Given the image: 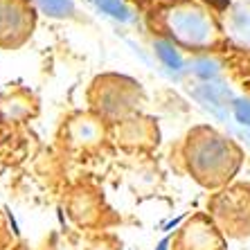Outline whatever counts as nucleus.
<instances>
[{
    "label": "nucleus",
    "instance_id": "nucleus-1",
    "mask_svg": "<svg viewBox=\"0 0 250 250\" xmlns=\"http://www.w3.org/2000/svg\"><path fill=\"white\" fill-rule=\"evenodd\" d=\"M189 165L205 183H221L237 171L239 153L226 138L216 133H208L205 138L194 142V151L189 153Z\"/></svg>",
    "mask_w": 250,
    "mask_h": 250
},
{
    "label": "nucleus",
    "instance_id": "nucleus-2",
    "mask_svg": "<svg viewBox=\"0 0 250 250\" xmlns=\"http://www.w3.org/2000/svg\"><path fill=\"white\" fill-rule=\"evenodd\" d=\"M171 34L192 47H208L216 39V27L212 18L198 7H178L171 9L167 18Z\"/></svg>",
    "mask_w": 250,
    "mask_h": 250
},
{
    "label": "nucleus",
    "instance_id": "nucleus-3",
    "mask_svg": "<svg viewBox=\"0 0 250 250\" xmlns=\"http://www.w3.org/2000/svg\"><path fill=\"white\" fill-rule=\"evenodd\" d=\"M192 95L203 104V108H208L219 120H226L228 111H232V104L237 99L226 83H219V82L201 83V86H196L192 90Z\"/></svg>",
    "mask_w": 250,
    "mask_h": 250
},
{
    "label": "nucleus",
    "instance_id": "nucleus-4",
    "mask_svg": "<svg viewBox=\"0 0 250 250\" xmlns=\"http://www.w3.org/2000/svg\"><path fill=\"white\" fill-rule=\"evenodd\" d=\"M228 36L234 45L250 50V2H241L228 18Z\"/></svg>",
    "mask_w": 250,
    "mask_h": 250
},
{
    "label": "nucleus",
    "instance_id": "nucleus-5",
    "mask_svg": "<svg viewBox=\"0 0 250 250\" xmlns=\"http://www.w3.org/2000/svg\"><path fill=\"white\" fill-rule=\"evenodd\" d=\"M189 72H192L194 77H198L203 83L216 82L219 75H221V61L214 57H196V59H192V63H189Z\"/></svg>",
    "mask_w": 250,
    "mask_h": 250
},
{
    "label": "nucleus",
    "instance_id": "nucleus-6",
    "mask_svg": "<svg viewBox=\"0 0 250 250\" xmlns=\"http://www.w3.org/2000/svg\"><path fill=\"white\" fill-rule=\"evenodd\" d=\"M153 50H156V57L160 59V63H163L165 68L174 70V72H181V70H183L185 61H183L181 52L176 50L174 43H171V41L158 39V41H153Z\"/></svg>",
    "mask_w": 250,
    "mask_h": 250
},
{
    "label": "nucleus",
    "instance_id": "nucleus-7",
    "mask_svg": "<svg viewBox=\"0 0 250 250\" xmlns=\"http://www.w3.org/2000/svg\"><path fill=\"white\" fill-rule=\"evenodd\" d=\"M2 21H5V25L0 27V34H14L12 29H18L23 25V12L18 9L16 2L0 0V23Z\"/></svg>",
    "mask_w": 250,
    "mask_h": 250
},
{
    "label": "nucleus",
    "instance_id": "nucleus-8",
    "mask_svg": "<svg viewBox=\"0 0 250 250\" xmlns=\"http://www.w3.org/2000/svg\"><path fill=\"white\" fill-rule=\"evenodd\" d=\"M39 9L43 14L52 18H68L75 14V5H72V0H34Z\"/></svg>",
    "mask_w": 250,
    "mask_h": 250
},
{
    "label": "nucleus",
    "instance_id": "nucleus-9",
    "mask_svg": "<svg viewBox=\"0 0 250 250\" xmlns=\"http://www.w3.org/2000/svg\"><path fill=\"white\" fill-rule=\"evenodd\" d=\"M97 7L102 9L104 14H108L111 18L115 21H128L131 18V12H128V7L124 5V0H95Z\"/></svg>",
    "mask_w": 250,
    "mask_h": 250
},
{
    "label": "nucleus",
    "instance_id": "nucleus-10",
    "mask_svg": "<svg viewBox=\"0 0 250 250\" xmlns=\"http://www.w3.org/2000/svg\"><path fill=\"white\" fill-rule=\"evenodd\" d=\"M232 115L241 126L250 131V97H237L232 104Z\"/></svg>",
    "mask_w": 250,
    "mask_h": 250
},
{
    "label": "nucleus",
    "instance_id": "nucleus-11",
    "mask_svg": "<svg viewBox=\"0 0 250 250\" xmlns=\"http://www.w3.org/2000/svg\"><path fill=\"white\" fill-rule=\"evenodd\" d=\"M99 126L97 124H93V122H83V124H79V128L75 131V138L77 140H83V142H95V140L99 138Z\"/></svg>",
    "mask_w": 250,
    "mask_h": 250
},
{
    "label": "nucleus",
    "instance_id": "nucleus-12",
    "mask_svg": "<svg viewBox=\"0 0 250 250\" xmlns=\"http://www.w3.org/2000/svg\"><path fill=\"white\" fill-rule=\"evenodd\" d=\"M187 216V212H183L181 216H176V219H169L167 223H163V232H171V230H174V228H178L183 223V219H185Z\"/></svg>",
    "mask_w": 250,
    "mask_h": 250
},
{
    "label": "nucleus",
    "instance_id": "nucleus-13",
    "mask_svg": "<svg viewBox=\"0 0 250 250\" xmlns=\"http://www.w3.org/2000/svg\"><path fill=\"white\" fill-rule=\"evenodd\" d=\"M5 214H7V221H9V226H12V232L16 234H21V228H18V223H16V219H14V214H12V209L9 208H5Z\"/></svg>",
    "mask_w": 250,
    "mask_h": 250
},
{
    "label": "nucleus",
    "instance_id": "nucleus-14",
    "mask_svg": "<svg viewBox=\"0 0 250 250\" xmlns=\"http://www.w3.org/2000/svg\"><path fill=\"white\" fill-rule=\"evenodd\" d=\"M156 250H169V237H163V239H160V244L156 246Z\"/></svg>",
    "mask_w": 250,
    "mask_h": 250
}]
</instances>
